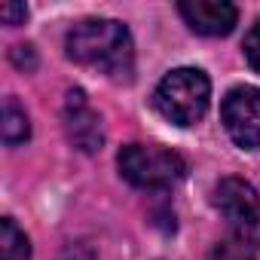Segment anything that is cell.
Wrapping results in <instances>:
<instances>
[{"label": "cell", "mask_w": 260, "mask_h": 260, "mask_svg": "<svg viewBox=\"0 0 260 260\" xmlns=\"http://www.w3.org/2000/svg\"><path fill=\"white\" fill-rule=\"evenodd\" d=\"M10 58H13V64L22 68V71H34V68H37V52H34V46H16V49L10 52Z\"/></svg>", "instance_id": "cell-12"}, {"label": "cell", "mask_w": 260, "mask_h": 260, "mask_svg": "<svg viewBox=\"0 0 260 260\" xmlns=\"http://www.w3.org/2000/svg\"><path fill=\"white\" fill-rule=\"evenodd\" d=\"M245 58H248V64L260 74V22L251 25L248 37H245Z\"/></svg>", "instance_id": "cell-11"}, {"label": "cell", "mask_w": 260, "mask_h": 260, "mask_svg": "<svg viewBox=\"0 0 260 260\" xmlns=\"http://www.w3.org/2000/svg\"><path fill=\"white\" fill-rule=\"evenodd\" d=\"M116 162L122 178L141 190H166L187 175V162L175 150L159 144H125Z\"/></svg>", "instance_id": "cell-3"}, {"label": "cell", "mask_w": 260, "mask_h": 260, "mask_svg": "<svg viewBox=\"0 0 260 260\" xmlns=\"http://www.w3.org/2000/svg\"><path fill=\"white\" fill-rule=\"evenodd\" d=\"M211 260H254V254H251L248 245H242L239 239H233V242H220L214 248Z\"/></svg>", "instance_id": "cell-10"}, {"label": "cell", "mask_w": 260, "mask_h": 260, "mask_svg": "<svg viewBox=\"0 0 260 260\" xmlns=\"http://www.w3.org/2000/svg\"><path fill=\"white\" fill-rule=\"evenodd\" d=\"M0 251H4V260H28L31 257L28 236L16 226L13 217H4V223H0Z\"/></svg>", "instance_id": "cell-9"}, {"label": "cell", "mask_w": 260, "mask_h": 260, "mask_svg": "<svg viewBox=\"0 0 260 260\" xmlns=\"http://www.w3.org/2000/svg\"><path fill=\"white\" fill-rule=\"evenodd\" d=\"M68 55L77 64L95 68L113 80H122L132 74V37H128L125 25L113 19H86L68 31Z\"/></svg>", "instance_id": "cell-1"}, {"label": "cell", "mask_w": 260, "mask_h": 260, "mask_svg": "<svg viewBox=\"0 0 260 260\" xmlns=\"http://www.w3.org/2000/svg\"><path fill=\"white\" fill-rule=\"evenodd\" d=\"M64 128H68V138L74 141V147H80L83 153H98L101 150V144H104V125H101V116L86 101L83 89H71L68 92V101H64Z\"/></svg>", "instance_id": "cell-6"}, {"label": "cell", "mask_w": 260, "mask_h": 260, "mask_svg": "<svg viewBox=\"0 0 260 260\" xmlns=\"http://www.w3.org/2000/svg\"><path fill=\"white\" fill-rule=\"evenodd\" d=\"M211 98V83L199 68H178L166 74L153 92L156 110L175 125H196Z\"/></svg>", "instance_id": "cell-2"}, {"label": "cell", "mask_w": 260, "mask_h": 260, "mask_svg": "<svg viewBox=\"0 0 260 260\" xmlns=\"http://www.w3.org/2000/svg\"><path fill=\"white\" fill-rule=\"evenodd\" d=\"M178 10L184 22L196 34H205V37H226L239 19V10L226 0H184Z\"/></svg>", "instance_id": "cell-7"}, {"label": "cell", "mask_w": 260, "mask_h": 260, "mask_svg": "<svg viewBox=\"0 0 260 260\" xmlns=\"http://www.w3.org/2000/svg\"><path fill=\"white\" fill-rule=\"evenodd\" d=\"M4 141L10 144V147H16V144H25L28 138H31V122H28V113L19 107V101L16 98H7L4 101Z\"/></svg>", "instance_id": "cell-8"}, {"label": "cell", "mask_w": 260, "mask_h": 260, "mask_svg": "<svg viewBox=\"0 0 260 260\" xmlns=\"http://www.w3.org/2000/svg\"><path fill=\"white\" fill-rule=\"evenodd\" d=\"M214 205L226 217L233 236L242 245H248V248L260 245V196L248 181L223 178L214 187Z\"/></svg>", "instance_id": "cell-4"}, {"label": "cell", "mask_w": 260, "mask_h": 260, "mask_svg": "<svg viewBox=\"0 0 260 260\" xmlns=\"http://www.w3.org/2000/svg\"><path fill=\"white\" fill-rule=\"evenodd\" d=\"M0 19H4V25H22L28 19V7L25 4H0Z\"/></svg>", "instance_id": "cell-13"}, {"label": "cell", "mask_w": 260, "mask_h": 260, "mask_svg": "<svg viewBox=\"0 0 260 260\" xmlns=\"http://www.w3.org/2000/svg\"><path fill=\"white\" fill-rule=\"evenodd\" d=\"M230 138L245 150H260V89L236 86L220 107Z\"/></svg>", "instance_id": "cell-5"}]
</instances>
